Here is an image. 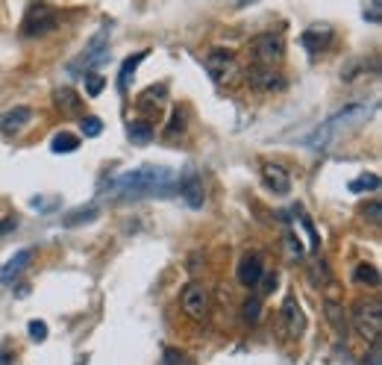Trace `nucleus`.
<instances>
[{
    "instance_id": "obj_1",
    "label": "nucleus",
    "mask_w": 382,
    "mask_h": 365,
    "mask_svg": "<svg viewBox=\"0 0 382 365\" xmlns=\"http://www.w3.org/2000/svg\"><path fill=\"white\" fill-rule=\"evenodd\" d=\"M174 189V174L165 165H141L135 171H126L115 177L106 186L109 194L115 198H145V194H168Z\"/></svg>"
},
{
    "instance_id": "obj_2",
    "label": "nucleus",
    "mask_w": 382,
    "mask_h": 365,
    "mask_svg": "<svg viewBox=\"0 0 382 365\" xmlns=\"http://www.w3.org/2000/svg\"><path fill=\"white\" fill-rule=\"evenodd\" d=\"M374 106H376V103H350V106H344V109H338L335 115H330L312 136L306 138V145H312V148H330L335 138H341L344 133L356 130L359 124H365L367 115L374 112Z\"/></svg>"
},
{
    "instance_id": "obj_3",
    "label": "nucleus",
    "mask_w": 382,
    "mask_h": 365,
    "mask_svg": "<svg viewBox=\"0 0 382 365\" xmlns=\"http://www.w3.org/2000/svg\"><path fill=\"white\" fill-rule=\"evenodd\" d=\"M206 71L218 86H235V83L242 80V65H238V59L230 50H221V48L206 53Z\"/></svg>"
},
{
    "instance_id": "obj_4",
    "label": "nucleus",
    "mask_w": 382,
    "mask_h": 365,
    "mask_svg": "<svg viewBox=\"0 0 382 365\" xmlns=\"http://www.w3.org/2000/svg\"><path fill=\"white\" fill-rule=\"evenodd\" d=\"M353 327L359 330L362 339L376 342L379 339V330H382V306L376 301L356 303V310H353Z\"/></svg>"
},
{
    "instance_id": "obj_5",
    "label": "nucleus",
    "mask_w": 382,
    "mask_h": 365,
    "mask_svg": "<svg viewBox=\"0 0 382 365\" xmlns=\"http://www.w3.org/2000/svg\"><path fill=\"white\" fill-rule=\"evenodd\" d=\"M250 56L256 65H277L282 56H286V48H282V38L274 33H262L256 38H250Z\"/></svg>"
},
{
    "instance_id": "obj_6",
    "label": "nucleus",
    "mask_w": 382,
    "mask_h": 365,
    "mask_svg": "<svg viewBox=\"0 0 382 365\" xmlns=\"http://www.w3.org/2000/svg\"><path fill=\"white\" fill-rule=\"evenodd\" d=\"M56 12L47 6V3H33L30 9H27V15H24V27H21V33L24 36H45L50 33L53 27H56Z\"/></svg>"
},
{
    "instance_id": "obj_7",
    "label": "nucleus",
    "mask_w": 382,
    "mask_h": 365,
    "mask_svg": "<svg viewBox=\"0 0 382 365\" xmlns=\"http://www.w3.org/2000/svg\"><path fill=\"white\" fill-rule=\"evenodd\" d=\"M179 306H182V313H186L189 318H194V321L206 318V313H209V289L194 280V283H189L186 289H182Z\"/></svg>"
},
{
    "instance_id": "obj_8",
    "label": "nucleus",
    "mask_w": 382,
    "mask_h": 365,
    "mask_svg": "<svg viewBox=\"0 0 382 365\" xmlns=\"http://www.w3.org/2000/svg\"><path fill=\"white\" fill-rule=\"evenodd\" d=\"M253 92H279L286 89V77H282L274 65H253L244 74Z\"/></svg>"
},
{
    "instance_id": "obj_9",
    "label": "nucleus",
    "mask_w": 382,
    "mask_h": 365,
    "mask_svg": "<svg viewBox=\"0 0 382 365\" xmlns=\"http://www.w3.org/2000/svg\"><path fill=\"white\" fill-rule=\"evenodd\" d=\"M106 36H109V30L97 33V36L91 38V45H89L86 50H82V53L77 56L74 62L68 65V71H71V74H82V68H86V71H89V68H91L94 62L106 59V56H109V48H106Z\"/></svg>"
},
{
    "instance_id": "obj_10",
    "label": "nucleus",
    "mask_w": 382,
    "mask_h": 365,
    "mask_svg": "<svg viewBox=\"0 0 382 365\" xmlns=\"http://www.w3.org/2000/svg\"><path fill=\"white\" fill-rule=\"evenodd\" d=\"M282 327H286L288 339H300L306 318H303V310H300V303H297V298H288L282 303Z\"/></svg>"
},
{
    "instance_id": "obj_11",
    "label": "nucleus",
    "mask_w": 382,
    "mask_h": 365,
    "mask_svg": "<svg viewBox=\"0 0 382 365\" xmlns=\"http://www.w3.org/2000/svg\"><path fill=\"white\" fill-rule=\"evenodd\" d=\"M33 121V109L30 106H15L0 115V133L3 136H18L27 124Z\"/></svg>"
},
{
    "instance_id": "obj_12",
    "label": "nucleus",
    "mask_w": 382,
    "mask_h": 365,
    "mask_svg": "<svg viewBox=\"0 0 382 365\" xmlns=\"http://www.w3.org/2000/svg\"><path fill=\"white\" fill-rule=\"evenodd\" d=\"M262 182L271 192H277V194H288L291 192V177H288L286 168L277 165V162L262 165Z\"/></svg>"
},
{
    "instance_id": "obj_13",
    "label": "nucleus",
    "mask_w": 382,
    "mask_h": 365,
    "mask_svg": "<svg viewBox=\"0 0 382 365\" xmlns=\"http://www.w3.org/2000/svg\"><path fill=\"white\" fill-rule=\"evenodd\" d=\"M265 271V262L259 254H244L242 259H238V283L242 286H256L259 283V277Z\"/></svg>"
},
{
    "instance_id": "obj_14",
    "label": "nucleus",
    "mask_w": 382,
    "mask_h": 365,
    "mask_svg": "<svg viewBox=\"0 0 382 365\" xmlns=\"http://www.w3.org/2000/svg\"><path fill=\"white\" fill-rule=\"evenodd\" d=\"M30 259H33V248H24V250H18L15 257H9V262L0 269V286H9L12 280H15L27 265H30Z\"/></svg>"
},
{
    "instance_id": "obj_15",
    "label": "nucleus",
    "mask_w": 382,
    "mask_h": 365,
    "mask_svg": "<svg viewBox=\"0 0 382 365\" xmlns=\"http://www.w3.org/2000/svg\"><path fill=\"white\" fill-rule=\"evenodd\" d=\"M179 194H182V198H186V203H189L191 209L203 206V182L197 180V177L182 180V182H179Z\"/></svg>"
},
{
    "instance_id": "obj_16",
    "label": "nucleus",
    "mask_w": 382,
    "mask_h": 365,
    "mask_svg": "<svg viewBox=\"0 0 382 365\" xmlns=\"http://www.w3.org/2000/svg\"><path fill=\"white\" fill-rule=\"evenodd\" d=\"M145 50L141 53H135V56H126L124 59V65H121V74H118V92H130V80H133V74H135V68L141 65V59H145Z\"/></svg>"
},
{
    "instance_id": "obj_17",
    "label": "nucleus",
    "mask_w": 382,
    "mask_h": 365,
    "mask_svg": "<svg viewBox=\"0 0 382 365\" xmlns=\"http://www.w3.org/2000/svg\"><path fill=\"white\" fill-rule=\"evenodd\" d=\"M323 310H327V318H330V324L335 327V333L347 336V313H344V306L335 303V301H327V303H323Z\"/></svg>"
},
{
    "instance_id": "obj_18",
    "label": "nucleus",
    "mask_w": 382,
    "mask_h": 365,
    "mask_svg": "<svg viewBox=\"0 0 382 365\" xmlns=\"http://www.w3.org/2000/svg\"><path fill=\"white\" fill-rule=\"evenodd\" d=\"M165 103V86H150L145 94L138 97V109L141 112H156Z\"/></svg>"
},
{
    "instance_id": "obj_19",
    "label": "nucleus",
    "mask_w": 382,
    "mask_h": 365,
    "mask_svg": "<svg viewBox=\"0 0 382 365\" xmlns=\"http://www.w3.org/2000/svg\"><path fill=\"white\" fill-rule=\"evenodd\" d=\"M353 280H356L359 286H371V289H376V286H379V271L374 269V265L362 262V265H356V271H353Z\"/></svg>"
},
{
    "instance_id": "obj_20",
    "label": "nucleus",
    "mask_w": 382,
    "mask_h": 365,
    "mask_svg": "<svg viewBox=\"0 0 382 365\" xmlns=\"http://www.w3.org/2000/svg\"><path fill=\"white\" fill-rule=\"evenodd\" d=\"M53 101H56V106H59L62 112H77L80 109V94L74 89H56Z\"/></svg>"
},
{
    "instance_id": "obj_21",
    "label": "nucleus",
    "mask_w": 382,
    "mask_h": 365,
    "mask_svg": "<svg viewBox=\"0 0 382 365\" xmlns=\"http://www.w3.org/2000/svg\"><path fill=\"white\" fill-rule=\"evenodd\" d=\"M77 148H80V138L71 136V133L53 136V142H50V150H53V153H74Z\"/></svg>"
},
{
    "instance_id": "obj_22",
    "label": "nucleus",
    "mask_w": 382,
    "mask_h": 365,
    "mask_svg": "<svg viewBox=\"0 0 382 365\" xmlns=\"http://www.w3.org/2000/svg\"><path fill=\"white\" fill-rule=\"evenodd\" d=\"M282 248H286V257H288V262H297V259H303V245H300V238H297L294 233H286L282 236Z\"/></svg>"
},
{
    "instance_id": "obj_23",
    "label": "nucleus",
    "mask_w": 382,
    "mask_h": 365,
    "mask_svg": "<svg viewBox=\"0 0 382 365\" xmlns=\"http://www.w3.org/2000/svg\"><path fill=\"white\" fill-rule=\"evenodd\" d=\"M94 218H97V209L94 206H80V209H74V215H65L62 224H65V227H77V224L94 221Z\"/></svg>"
},
{
    "instance_id": "obj_24",
    "label": "nucleus",
    "mask_w": 382,
    "mask_h": 365,
    "mask_svg": "<svg viewBox=\"0 0 382 365\" xmlns=\"http://www.w3.org/2000/svg\"><path fill=\"white\" fill-rule=\"evenodd\" d=\"M350 192H376L379 189V177L376 174H362V177H356V180H350V186H347Z\"/></svg>"
},
{
    "instance_id": "obj_25",
    "label": "nucleus",
    "mask_w": 382,
    "mask_h": 365,
    "mask_svg": "<svg viewBox=\"0 0 382 365\" xmlns=\"http://www.w3.org/2000/svg\"><path fill=\"white\" fill-rule=\"evenodd\" d=\"M327 38H330V33L321 36V30H306L303 33V45H306L309 53H318V50H323V41H327Z\"/></svg>"
},
{
    "instance_id": "obj_26",
    "label": "nucleus",
    "mask_w": 382,
    "mask_h": 365,
    "mask_svg": "<svg viewBox=\"0 0 382 365\" xmlns=\"http://www.w3.org/2000/svg\"><path fill=\"white\" fill-rule=\"evenodd\" d=\"M150 138H153V127H150V124H133V127H130V142L147 145Z\"/></svg>"
},
{
    "instance_id": "obj_27",
    "label": "nucleus",
    "mask_w": 382,
    "mask_h": 365,
    "mask_svg": "<svg viewBox=\"0 0 382 365\" xmlns=\"http://www.w3.org/2000/svg\"><path fill=\"white\" fill-rule=\"evenodd\" d=\"M159 365H191V362H189V357L182 354V350H177V348H165Z\"/></svg>"
},
{
    "instance_id": "obj_28",
    "label": "nucleus",
    "mask_w": 382,
    "mask_h": 365,
    "mask_svg": "<svg viewBox=\"0 0 382 365\" xmlns=\"http://www.w3.org/2000/svg\"><path fill=\"white\" fill-rule=\"evenodd\" d=\"M80 130H82V136H89V138H94V136H101V130H103V124H101V118H94V115H86L80 121Z\"/></svg>"
},
{
    "instance_id": "obj_29",
    "label": "nucleus",
    "mask_w": 382,
    "mask_h": 365,
    "mask_svg": "<svg viewBox=\"0 0 382 365\" xmlns=\"http://www.w3.org/2000/svg\"><path fill=\"white\" fill-rule=\"evenodd\" d=\"M259 315H262V301H259V298H247V301H244V321L256 324Z\"/></svg>"
},
{
    "instance_id": "obj_30",
    "label": "nucleus",
    "mask_w": 382,
    "mask_h": 365,
    "mask_svg": "<svg viewBox=\"0 0 382 365\" xmlns=\"http://www.w3.org/2000/svg\"><path fill=\"white\" fill-rule=\"evenodd\" d=\"M103 77L101 74H86V94H91V97H97L103 92Z\"/></svg>"
},
{
    "instance_id": "obj_31",
    "label": "nucleus",
    "mask_w": 382,
    "mask_h": 365,
    "mask_svg": "<svg viewBox=\"0 0 382 365\" xmlns=\"http://www.w3.org/2000/svg\"><path fill=\"white\" fill-rule=\"evenodd\" d=\"M182 127H186V112H182V109H174V115H171V127L165 130V136L171 138V136H174L177 130H182Z\"/></svg>"
},
{
    "instance_id": "obj_32",
    "label": "nucleus",
    "mask_w": 382,
    "mask_h": 365,
    "mask_svg": "<svg viewBox=\"0 0 382 365\" xmlns=\"http://www.w3.org/2000/svg\"><path fill=\"white\" fill-rule=\"evenodd\" d=\"M30 339L33 342H45L47 339V324H45V321H30Z\"/></svg>"
},
{
    "instance_id": "obj_33",
    "label": "nucleus",
    "mask_w": 382,
    "mask_h": 365,
    "mask_svg": "<svg viewBox=\"0 0 382 365\" xmlns=\"http://www.w3.org/2000/svg\"><path fill=\"white\" fill-rule=\"evenodd\" d=\"M362 215L371 218V224H379V201H371L367 206H362Z\"/></svg>"
},
{
    "instance_id": "obj_34",
    "label": "nucleus",
    "mask_w": 382,
    "mask_h": 365,
    "mask_svg": "<svg viewBox=\"0 0 382 365\" xmlns=\"http://www.w3.org/2000/svg\"><path fill=\"white\" fill-rule=\"evenodd\" d=\"M259 283H262V292H265V294H271V292L277 289V274H265V271H262Z\"/></svg>"
},
{
    "instance_id": "obj_35",
    "label": "nucleus",
    "mask_w": 382,
    "mask_h": 365,
    "mask_svg": "<svg viewBox=\"0 0 382 365\" xmlns=\"http://www.w3.org/2000/svg\"><path fill=\"white\" fill-rule=\"evenodd\" d=\"M379 0H371V9H365V18L371 21V24H379Z\"/></svg>"
},
{
    "instance_id": "obj_36",
    "label": "nucleus",
    "mask_w": 382,
    "mask_h": 365,
    "mask_svg": "<svg viewBox=\"0 0 382 365\" xmlns=\"http://www.w3.org/2000/svg\"><path fill=\"white\" fill-rule=\"evenodd\" d=\"M318 277L330 280V271H327V265H323V262H315V265H312V280H318Z\"/></svg>"
},
{
    "instance_id": "obj_37",
    "label": "nucleus",
    "mask_w": 382,
    "mask_h": 365,
    "mask_svg": "<svg viewBox=\"0 0 382 365\" xmlns=\"http://www.w3.org/2000/svg\"><path fill=\"white\" fill-rule=\"evenodd\" d=\"M365 365H379V345L374 342V350H371V359H367Z\"/></svg>"
},
{
    "instance_id": "obj_38",
    "label": "nucleus",
    "mask_w": 382,
    "mask_h": 365,
    "mask_svg": "<svg viewBox=\"0 0 382 365\" xmlns=\"http://www.w3.org/2000/svg\"><path fill=\"white\" fill-rule=\"evenodd\" d=\"M12 227V224H0V233H3V230H9Z\"/></svg>"
},
{
    "instance_id": "obj_39",
    "label": "nucleus",
    "mask_w": 382,
    "mask_h": 365,
    "mask_svg": "<svg viewBox=\"0 0 382 365\" xmlns=\"http://www.w3.org/2000/svg\"><path fill=\"white\" fill-rule=\"evenodd\" d=\"M235 3H250V0H235Z\"/></svg>"
}]
</instances>
